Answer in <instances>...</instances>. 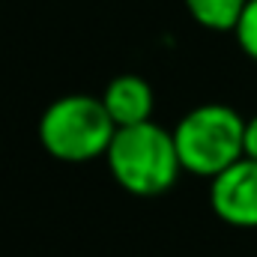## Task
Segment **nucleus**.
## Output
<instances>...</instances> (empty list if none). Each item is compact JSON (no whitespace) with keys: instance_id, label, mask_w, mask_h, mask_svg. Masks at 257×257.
I'll use <instances>...</instances> for the list:
<instances>
[{"instance_id":"nucleus-1","label":"nucleus","mask_w":257,"mask_h":257,"mask_svg":"<svg viewBox=\"0 0 257 257\" xmlns=\"http://www.w3.org/2000/svg\"><path fill=\"white\" fill-rule=\"evenodd\" d=\"M105 162L114 183L135 197H159L171 192L183 174L174 132L153 120L117 128Z\"/></svg>"},{"instance_id":"nucleus-2","label":"nucleus","mask_w":257,"mask_h":257,"mask_svg":"<svg viewBox=\"0 0 257 257\" xmlns=\"http://www.w3.org/2000/svg\"><path fill=\"white\" fill-rule=\"evenodd\" d=\"M117 126L102 102V96L66 93L54 99L39 117V144L57 162L81 165L105 159Z\"/></svg>"},{"instance_id":"nucleus-3","label":"nucleus","mask_w":257,"mask_h":257,"mask_svg":"<svg viewBox=\"0 0 257 257\" xmlns=\"http://www.w3.org/2000/svg\"><path fill=\"white\" fill-rule=\"evenodd\" d=\"M242 135H245V117L230 105L206 102L192 108L174 128L183 171L206 180L218 177L245 156Z\"/></svg>"},{"instance_id":"nucleus-4","label":"nucleus","mask_w":257,"mask_h":257,"mask_svg":"<svg viewBox=\"0 0 257 257\" xmlns=\"http://www.w3.org/2000/svg\"><path fill=\"white\" fill-rule=\"evenodd\" d=\"M209 209L230 227H257V159L242 156L209 180Z\"/></svg>"},{"instance_id":"nucleus-5","label":"nucleus","mask_w":257,"mask_h":257,"mask_svg":"<svg viewBox=\"0 0 257 257\" xmlns=\"http://www.w3.org/2000/svg\"><path fill=\"white\" fill-rule=\"evenodd\" d=\"M102 102L117 128L150 123L153 111H156V93H153L150 81L141 75H132V72L108 81V87L102 90Z\"/></svg>"},{"instance_id":"nucleus-6","label":"nucleus","mask_w":257,"mask_h":257,"mask_svg":"<svg viewBox=\"0 0 257 257\" xmlns=\"http://www.w3.org/2000/svg\"><path fill=\"white\" fill-rule=\"evenodd\" d=\"M194 24L212 33H233L248 0H183Z\"/></svg>"},{"instance_id":"nucleus-7","label":"nucleus","mask_w":257,"mask_h":257,"mask_svg":"<svg viewBox=\"0 0 257 257\" xmlns=\"http://www.w3.org/2000/svg\"><path fill=\"white\" fill-rule=\"evenodd\" d=\"M233 36H236L239 51H242L248 60L257 63V0H248V3H245V12H242V18H239V24H236Z\"/></svg>"},{"instance_id":"nucleus-8","label":"nucleus","mask_w":257,"mask_h":257,"mask_svg":"<svg viewBox=\"0 0 257 257\" xmlns=\"http://www.w3.org/2000/svg\"><path fill=\"white\" fill-rule=\"evenodd\" d=\"M242 150L248 159H257V114L245 120V135H242Z\"/></svg>"}]
</instances>
